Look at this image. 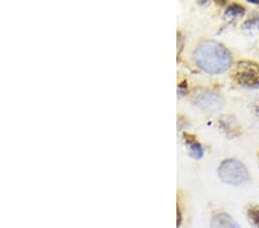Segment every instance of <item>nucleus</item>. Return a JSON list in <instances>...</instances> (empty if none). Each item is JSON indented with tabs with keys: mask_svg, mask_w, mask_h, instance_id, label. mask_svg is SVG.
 I'll return each mask as SVG.
<instances>
[{
	"mask_svg": "<svg viewBox=\"0 0 259 228\" xmlns=\"http://www.w3.org/2000/svg\"><path fill=\"white\" fill-rule=\"evenodd\" d=\"M196 64L208 74H221L232 66V55L223 44L214 40L204 41L194 53Z\"/></svg>",
	"mask_w": 259,
	"mask_h": 228,
	"instance_id": "nucleus-1",
	"label": "nucleus"
},
{
	"mask_svg": "<svg viewBox=\"0 0 259 228\" xmlns=\"http://www.w3.org/2000/svg\"><path fill=\"white\" fill-rule=\"evenodd\" d=\"M218 175L221 181L232 186H240L249 180L245 165L235 158L224 160L218 168Z\"/></svg>",
	"mask_w": 259,
	"mask_h": 228,
	"instance_id": "nucleus-2",
	"label": "nucleus"
},
{
	"mask_svg": "<svg viewBox=\"0 0 259 228\" xmlns=\"http://www.w3.org/2000/svg\"><path fill=\"white\" fill-rule=\"evenodd\" d=\"M232 78L245 88H259V65L252 61H239L233 69Z\"/></svg>",
	"mask_w": 259,
	"mask_h": 228,
	"instance_id": "nucleus-3",
	"label": "nucleus"
},
{
	"mask_svg": "<svg viewBox=\"0 0 259 228\" xmlns=\"http://www.w3.org/2000/svg\"><path fill=\"white\" fill-rule=\"evenodd\" d=\"M195 104L203 109L204 111L213 112L219 110L223 106V99L220 98L215 93H211V91H202V93H197L194 96Z\"/></svg>",
	"mask_w": 259,
	"mask_h": 228,
	"instance_id": "nucleus-4",
	"label": "nucleus"
},
{
	"mask_svg": "<svg viewBox=\"0 0 259 228\" xmlns=\"http://www.w3.org/2000/svg\"><path fill=\"white\" fill-rule=\"evenodd\" d=\"M211 228H241L232 215L226 212H219L211 219Z\"/></svg>",
	"mask_w": 259,
	"mask_h": 228,
	"instance_id": "nucleus-5",
	"label": "nucleus"
},
{
	"mask_svg": "<svg viewBox=\"0 0 259 228\" xmlns=\"http://www.w3.org/2000/svg\"><path fill=\"white\" fill-rule=\"evenodd\" d=\"M185 138L188 139L186 135H185ZM187 144H188V148H189L190 156H193L194 158L200 159V158H202V157L204 156V150H203L202 145H200V144L197 142V141H196L195 138H193L191 140L188 139V140H187Z\"/></svg>",
	"mask_w": 259,
	"mask_h": 228,
	"instance_id": "nucleus-6",
	"label": "nucleus"
},
{
	"mask_svg": "<svg viewBox=\"0 0 259 228\" xmlns=\"http://www.w3.org/2000/svg\"><path fill=\"white\" fill-rule=\"evenodd\" d=\"M248 219L254 228H259V205H250L246 211Z\"/></svg>",
	"mask_w": 259,
	"mask_h": 228,
	"instance_id": "nucleus-7",
	"label": "nucleus"
},
{
	"mask_svg": "<svg viewBox=\"0 0 259 228\" xmlns=\"http://www.w3.org/2000/svg\"><path fill=\"white\" fill-rule=\"evenodd\" d=\"M244 14V7L239 5V4H232L226 8V12H225V15L227 16H240Z\"/></svg>",
	"mask_w": 259,
	"mask_h": 228,
	"instance_id": "nucleus-8",
	"label": "nucleus"
},
{
	"mask_svg": "<svg viewBox=\"0 0 259 228\" xmlns=\"http://www.w3.org/2000/svg\"><path fill=\"white\" fill-rule=\"evenodd\" d=\"M259 27V18H252L246 20L245 22L243 23V28L246 29V30H250V29H256Z\"/></svg>",
	"mask_w": 259,
	"mask_h": 228,
	"instance_id": "nucleus-9",
	"label": "nucleus"
},
{
	"mask_svg": "<svg viewBox=\"0 0 259 228\" xmlns=\"http://www.w3.org/2000/svg\"><path fill=\"white\" fill-rule=\"evenodd\" d=\"M251 2L254 3V4H258V5H259V0H251Z\"/></svg>",
	"mask_w": 259,
	"mask_h": 228,
	"instance_id": "nucleus-10",
	"label": "nucleus"
}]
</instances>
